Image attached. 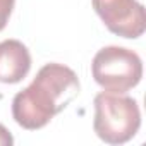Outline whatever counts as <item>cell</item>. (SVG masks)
Here are the masks:
<instances>
[{"mask_svg": "<svg viewBox=\"0 0 146 146\" xmlns=\"http://www.w3.org/2000/svg\"><path fill=\"white\" fill-rule=\"evenodd\" d=\"M12 143H14V139H12L11 132L0 124V146H7V144H12Z\"/></svg>", "mask_w": 146, "mask_h": 146, "instance_id": "7", "label": "cell"}, {"mask_svg": "<svg viewBox=\"0 0 146 146\" xmlns=\"http://www.w3.org/2000/svg\"><path fill=\"white\" fill-rule=\"evenodd\" d=\"M78 95L76 72L62 64H46L38 70L33 83L14 96L12 117L28 131L41 129Z\"/></svg>", "mask_w": 146, "mask_h": 146, "instance_id": "1", "label": "cell"}, {"mask_svg": "<svg viewBox=\"0 0 146 146\" xmlns=\"http://www.w3.org/2000/svg\"><path fill=\"white\" fill-rule=\"evenodd\" d=\"M31 69V55L19 40L0 43V83L16 84L23 81Z\"/></svg>", "mask_w": 146, "mask_h": 146, "instance_id": "5", "label": "cell"}, {"mask_svg": "<svg viewBox=\"0 0 146 146\" xmlns=\"http://www.w3.org/2000/svg\"><path fill=\"white\" fill-rule=\"evenodd\" d=\"M14 4H16V0H0V31L7 26L9 17L14 9Z\"/></svg>", "mask_w": 146, "mask_h": 146, "instance_id": "6", "label": "cell"}, {"mask_svg": "<svg viewBox=\"0 0 146 146\" xmlns=\"http://www.w3.org/2000/svg\"><path fill=\"white\" fill-rule=\"evenodd\" d=\"M93 129L96 136L108 144H124L131 141L141 125L137 102L124 93L102 91L95 96Z\"/></svg>", "mask_w": 146, "mask_h": 146, "instance_id": "2", "label": "cell"}, {"mask_svg": "<svg viewBox=\"0 0 146 146\" xmlns=\"http://www.w3.org/2000/svg\"><path fill=\"white\" fill-rule=\"evenodd\" d=\"M91 72L95 81L110 93H125L143 78L141 57L124 46H105L96 52Z\"/></svg>", "mask_w": 146, "mask_h": 146, "instance_id": "3", "label": "cell"}, {"mask_svg": "<svg viewBox=\"0 0 146 146\" xmlns=\"http://www.w3.org/2000/svg\"><path fill=\"white\" fill-rule=\"evenodd\" d=\"M93 9L117 36L134 40L146 29L144 7L137 0H93Z\"/></svg>", "mask_w": 146, "mask_h": 146, "instance_id": "4", "label": "cell"}]
</instances>
